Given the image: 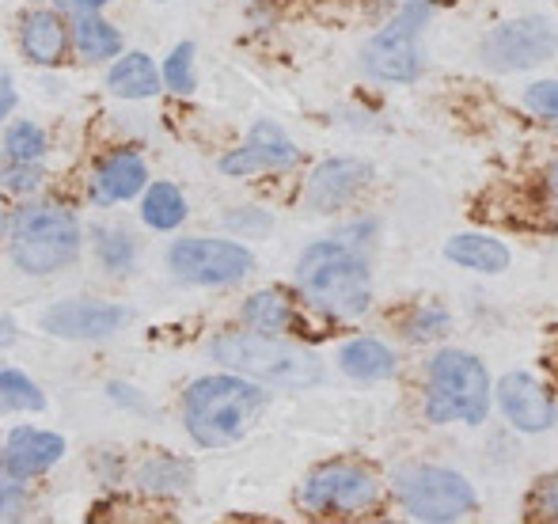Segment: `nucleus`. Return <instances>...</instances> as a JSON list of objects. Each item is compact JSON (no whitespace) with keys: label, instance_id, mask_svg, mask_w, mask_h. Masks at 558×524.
<instances>
[{"label":"nucleus","instance_id":"2","mask_svg":"<svg viewBox=\"0 0 558 524\" xmlns=\"http://www.w3.org/2000/svg\"><path fill=\"white\" fill-rule=\"evenodd\" d=\"M296 285L316 308L331 316H361L373 304L368 263L342 240H319L301 255Z\"/></svg>","mask_w":558,"mask_h":524},{"label":"nucleus","instance_id":"33","mask_svg":"<svg viewBox=\"0 0 558 524\" xmlns=\"http://www.w3.org/2000/svg\"><path fill=\"white\" fill-rule=\"evenodd\" d=\"M61 12H96V8L111 4V0H53Z\"/></svg>","mask_w":558,"mask_h":524},{"label":"nucleus","instance_id":"35","mask_svg":"<svg viewBox=\"0 0 558 524\" xmlns=\"http://www.w3.org/2000/svg\"><path fill=\"white\" fill-rule=\"evenodd\" d=\"M547 186H551V194H558V160L547 168Z\"/></svg>","mask_w":558,"mask_h":524},{"label":"nucleus","instance_id":"18","mask_svg":"<svg viewBox=\"0 0 558 524\" xmlns=\"http://www.w3.org/2000/svg\"><path fill=\"white\" fill-rule=\"evenodd\" d=\"M338 365H342L345 377L353 380H388L396 377L399 362L384 342L376 339H353L338 350Z\"/></svg>","mask_w":558,"mask_h":524},{"label":"nucleus","instance_id":"4","mask_svg":"<svg viewBox=\"0 0 558 524\" xmlns=\"http://www.w3.org/2000/svg\"><path fill=\"white\" fill-rule=\"evenodd\" d=\"M8 247L12 263L27 273H53L69 266L81 252V229L76 217L61 206H23L8 224Z\"/></svg>","mask_w":558,"mask_h":524},{"label":"nucleus","instance_id":"9","mask_svg":"<svg viewBox=\"0 0 558 524\" xmlns=\"http://www.w3.org/2000/svg\"><path fill=\"white\" fill-rule=\"evenodd\" d=\"M558 46V31L539 15L529 20H513L494 27L483 38L478 53H483L486 69H498V73H521V69H536L539 61H547Z\"/></svg>","mask_w":558,"mask_h":524},{"label":"nucleus","instance_id":"29","mask_svg":"<svg viewBox=\"0 0 558 524\" xmlns=\"http://www.w3.org/2000/svg\"><path fill=\"white\" fill-rule=\"evenodd\" d=\"M414 342H426V339H437V334L448 331V312L437 308V304H426V308L414 312V319L407 324Z\"/></svg>","mask_w":558,"mask_h":524},{"label":"nucleus","instance_id":"31","mask_svg":"<svg viewBox=\"0 0 558 524\" xmlns=\"http://www.w3.org/2000/svg\"><path fill=\"white\" fill-rule=\"evenodd\" d=\"M4 183H8V191H15V194L35 191V186H38V168H35V163H8Z\"/></svg>","mask_w":558,"mask_h":524},{"label":"nucleus","instance_id":"27","mask_svg":"<svg viewBox=\"0 0 558 524\" xmlns=\"http://www.w3.org/2000/svg\"><path fill=\"white\" fill-rule=\"evenodd\" d=\"M96 252H99V263L114 273H125L133 266V240L118 229H99L96 232Z\"/></svg>","mask_w":558,"mask_h":524},{"label":"nucleus","instance_id":"13","mask_svg":"<svg viewBox=\"0 0 558 524\" xmlns=\"http://www.w3.org/2000/svg\"><path fill=\"white\" fill-rule=\"evenodd\" d=\"M498 403L509 426L521 429V434H544L558 418L555 399L544 392V385L532 373H506L498 385Z\"/></svg>","mask_w":558,"mask_h":524},{"label":"nucleus","instance_id":"23","mask_svg":"<svg viewBox=\"0 0 558 524\" xmlns=\"http://www.w3.org/2000/svg\"><path fill=\"white\" fill-rule=\"evenodd\" d=\"M243 324H247L251 331L281 334L293 324V308H289V301L281 293H255L243 304Z\"/></svg>","mask_w":558,"mask_h":524},{"label":"nucleus","instance_id":"8","mask_svg":"<svg viewBox=\"0 0 558 524\" xmlns=\"http://www.w3.org/2000/svg\"><path fill=\"white\" fill-rule=\"evenodd\" d=\"M168 263L175 270V278L194 281V285H228V281H240L251 273V252L232 240H175L168 252Z\"/></svg>","mask_w":558,"mask_h":524},{"label":"nucleus","instance_id":"32","mask_svg":"<svg viewBox=\"0 0 558 524\" xmlns=\"http://www.w3.org/2000/svg\"><path fill=\"white\" fill-rule=\"evenodd\" d=\"M536 505H539V513H544V517L558 521V475H555V479H547L544 487L536 490Z\"/></svg>","mask_w":558,"mask_h":524},{"label":"nucleus","instance_id":"1","mask_svg":"<svg viewBox=\"0 0 558 524\" xmlns=\"http://www.w3.org/2000/svg\"><path fill=\"white\" fill-rule=\"evenodd\" d=\"M263 406L266 392L247 377H202L183 399V422L202 449H221L247 434Z\"/></svg>","mask_w":558,"mask_h":524},{"label":"nucleus","instance_id":"25","mask_svg":"<svg viewBox=\"0 0 558 524\" xmlns=\"http://www.w3.org/2000/svg\"><path fill=\"white\" fill-rule=\"evenodd\" d=\"M46 153V133L35 122H12L4 133V160L8 163H38Z\"/></svg>","mask_w":558,"mask_h":524},{"label":"nucleus","instance_id":"28","mask_svg":"<svg viewBox=\"0 0 558 524\" xmlns=\"http://www.w3.org/2000/svg\"><path fill=\"white\" fill-rule=\"evenodd\" d=\"M163 81L175 96H191L194 92V42H183L171 50L168 65H163Z\"/></svg>","mask_w":558,"mask_h":524},{"label":"nucleus","instance_id":"10","mask_svg":"<svg viewBox=\"0 0 558 524\" xmlns=\"http://www.w3.org/2000/svg\"><path fill=\"white\" fill-rule=\"evenodd\" d=\"M380 487L365 467L353 464H327L319 472H312V479L304 483L301 502L312 513H353L376 502Z\"/></svg>","mask_w":558,"mask_h":524},{"label":"nucleus","instance_id":"34","mask_svg":"<svg viewBox=\"0 0 558 524\" xmlns=\"http://www.w3.org/2000/svg\"><path fill=\"white\" fill-rule=\"evenodd\" d=\"M12 103H15V92H12V76L4 73V107H0V111H4V114H12Z\"/></svg>","mask_w":558,"mask_h":524},{"label":"nucleus","instance_id":"24","mask_svg":"<svg viewBox=\"0 0 558 524\" xmlns=\"http://www.w3.org/2000/svg\"><path fill=\"white\" fill-rule=\"evenodd\" d=\"M137 483L145 490H153V495H171V490H183L191 483V467L175 456H156L141 467Z\"/></svg>","mask_w":558,"mask_h":524},{"label":"nucleus","instance_id":"21","mask_svg":"<svg viewBox=\"0 0 558 524\" xmlns=\"http://www.w3.org/2000/svg\"><path fill=\"white\" fill-rule=\"evenodd\" d=\"M122 50V35L96 12H76V53L84 61H104Z\"/></svg>","mask_w":558,"mask_h":524},{"label":"nucleus","instance_id":"26","mask_svg":"<svg viewBox=\"0 0 558 524\" xmlns=\"http://www.w3.org/2000/svg\"><path fill=\"white\" fill-rule=\"evenodd\" d=\"M0 403H4V411H43L46 395L38 392L35 380H27L23 373L4 369L0 373Z\"/></svg>","mask_w":558,"mask_h":524},{"label":"nucleus","instance_id":"11","mask_svg":"<svg viewBox=\"0 0 558 524\" xmlns=\"http://www.w3.org/2000/svg\"><path fill=\"white\" fill-rule=\"evenodd\" d=\"M301 160V148L286 137L278 122L263 119L251 126V137L221 160L225 175H251V171H286Z\"/></svg>","mask_w":558,"mask_h":524},{"label":"nucleus","instance_id":"3","mask_svg":"<svg viewBox=\"0 0 558 524\" xmlns=\"http://www.w3.org/2000/svg\"><path fill=\"white\" fill-rule=\"evenodd\" d=\"M209 354L228 369L251 380H266L278 388H312L324 380V365L312 350L281 342L278 334L263 331H228L209 342Z\"/></svg>","mask_w":558,"mask_h":524},{"label":"nucleus","instance_id":"7","mask_svg":"<svg viewBox=\"0 0 558 524\" xmlns=\"http://www.w3.org/2000/svg\"><path fill=\"white\" fill-rule=\"evenodd\" d=\"M429 4L434 0H407L399 15L373 35L365 46V69L376 81L388 84H411L422 73V27L429 20Z\"/></svg>","mask_w":558,"mask_h":524},{"label":"nucleus","instance_id":"15","mask_svg":"<svg viewBox=\"0 0 558 524\" xmlns=\"http://www.w3.org/2000/svg\"><path fill=\"white\" fill-rule=\"evenodd\" d=\"M65 456V441L58 434H43V429H12L4 444V479H35L46 467H53Z\"/></svg>","mask_w":558,"mask_h":524},{"label":"nucleus","instance_id":"30","mask_svg":"<svg viewBox=\"0 0 558 524\" xmlns=\"http://www.w3.org/2000/svg\"><path fill=\"white\" fill-rule=\"evenodd\" d=\"M524 103L529 111H536L539 119H558V84L555 81H539L524 92Z\"/></svg>","mask_w":558,"mask_h":524},{"label":"nucleus","instance_id":"22","mask_svg":"<svg viewBox=\"0 0 558 524\" xmlns=\"http://www.w3.org/2000/svg\"><path fill=\"white\" fill-rule=\"evenodd\" d=\"M141 217H145L148 229H160V232H171L183 224L186 217V198L179 194V186L171 183H153L145 194V206H141Z\"/></svg>","mask_w":558,"mask_h":524},{"label":"nucleus","instance_id":"5","mask_svg":"<svg viewBox=\"0 0 558 524\" xmlns=\"http://www.w3.org/2000/svg\"><path fill=\"white\" fill-rule=\"evenodd\" d=\"M490 411V377L478 357L463 350H445L429 362L426 373V418L429 422H468L478 426Z\"/></svg>","mask_w":558,"mask_h":524},{"label":"nucleus","instance_id":"19","mask_svg":"<svg viewBox=\"0 0 558 524\" xmlns=\"http://www.w3.org/2000/svg\"><path fill=\"white\" fill-rule=\"evenodd\" d=\"M445 259H452L463 270L475 273H501L509 266V252L501 240L478 236V232H463V236H452L445 244Z\"/></svg>","mask_w":558,"mask_h":524},{"label":"nucleus","instance_id":"12","mask_svg":"<svg viewBox=\"0 0 558 524\" xmlns=\"http://www.w3.org/2000/svg\"><path fill=\"white\" fill-rule=\"evenodd\" d=\"M125 319V308L107 301H61L43 316V331L53 339H107Z\"/></svg>","mask_w":558,"mask_h":524},{"label":"nucleus","instance_id":"14","mask_svg":"<svg viewBox=\"0 0 558 524\" xmlns=\"http://www.w3.org/2000/svg\"><path fill=\"white\" fill-rule=\"evenodd\" d=\"M368 183V168L361 160H327L312 171L308 179V206L316 214H331V209H342L345 202H353Z\"/></svg>","mask_w":558,"mask_h":524},{"label":"nucleus","instance_id":"17","mask_svg":"<svg viewBox=\"0 0 558 524\" xmlns=\"http://www.w3.org/2000/svg\"><path fill=\"white\" fill-rule=\"evenodd\" d=\"M23 53H27L35 65H58L65 58V23L58 12H31L23 20Z\"/></svg>","mask_w":558,"mask_h":524},{"label":"nucleus","instance_id":"6","mask_svg":"<svg viewBox=\"0 0 558 524\" xmlns=\"http://www.w3.org/2000/svg\"><path fill=\"white\" fill-rule=\"evenodd\" d=\"M396 495L399 505L407 510V517L445 524V521H463L475 510V490L463 475L448 472V467H403L396 475Z\"/></svg>","mask_w":558,"mask_h":524},{"label":"nucleus","instance_id":"20","mask_svg":"<svg viewBox=\"0 0 558 524\" xmlns=\"http://www.w3.org/2000/svg\"><path fill=\"white\" fill-rule=\"evenodd\" d=\"M107 88L122 99H153L160 92V73H156L148 53H125L107 73Z\"/></svg>","mask_w":558,"mask_h":524},{"label":"nucleus","instance_id":"16","mask_svg":"<svg viewBox=\"0 0 558 524\" xmlns=\"http://www.w3.org/2000/svg\"><path fill=\"white\" fill-rule=\"evenodd\" d=\"M145 179H148V171L137 153H114L111 160L96 171V179H92V194H96V202H104V206H111V202H130L133 194L145 191Z\"/></svg>","mask_w":558,"mask_h":524}]
</instances>
